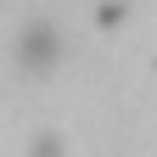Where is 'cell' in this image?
<instances>
[{
    "label": "cell",
    "mask_w": 157,
    "mask_h": 157,
    "mask_svg": "<svg viewBox=\"0 0 157 157\" xmlns=\"http://www.w3.org/2000/svg\"><path fill=\"white\" fill-rule=\"evenodd\" d=\"M17 56H23L28 73H51L56 56H62V34H56L51 23H28L23 28V45H17Z\"/></svg>",
    "instance_id": "1"
},
{
    "label": "cell",
    "mask_w": 157,
    "mask_h": 157,
    "mask_svg": "<svg viewBox=\"0 0 157 157\" xmlns=\"http://www.w3.org/2000/svg\"><path fill=\"white\" fill-rule=\"evenodd\" d=\"M34 157H56V146H51V140H39V146H34Z\"/></svg>",
    "instance_id": "2"
}]
</instances>
